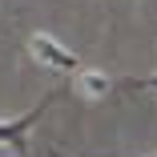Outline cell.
<instances>
[{
    "label": "cell",
    "mask_w": 157,
    "mask_h": 157,
    "mask_svg": "<svg viewBox=\"0 0 157 157\" xmlns=\"http://www.w3.org/2000/svg\"><path fill=\"white\" fill-rule=\"evenodd\" d=\"M56 101V93H48V97H40V105H33L28 113L20 117H8V121H0V145H8L16 157H28V133H33V125L48 113V105Z\"/></svg>",
    "instance_id": "1"
},
{
    "label": "cell",
    "mask_w": 157,
    "mask_h": 157,
    "mask_svg": "<svg viewBox=\"0 0 157 157\" xmlns=\"http://www.w3.org/2000/svg\"><path fill=\"white\" fill-rule=\"evenodd\" d=\"M28 52H33L40 65L56 69V73H77V69H81L77 52L65 48V44H60L56 36H48V33H33V36H28Z\"/></svg>",
    "instance_id": "2"
},
{
    "label": "cell",
    "mask_w": 157,
    "mask_h": 157,
    "mask_svg": "<svg viewBox=\"0 0 157 157\" xmlns=\"http://www.w3.org/2000/svg\"><path fill=\"white\" fill-rule=\"evenodd\" d=\"M77 85L85 97H105V93L113 89V81L101 73V69H77Z\"/></svg>",
    "instance_id": "3"
},
{
    "label": "cell",
    "mask_w": 157,
    "mask_h": 157,
    "mask_svg": "<svg viewBox=\"0 0 157 157\" xmlns=\"http://www.w3.org/2000/svg\"><path fill=\"white\" fill-rule=\"evenodd\" d=\"M125 85H133V89H149V93H157V77H133V81H125Z\"/></svg>",
    "instance_id": "4"
}]
</instances>
